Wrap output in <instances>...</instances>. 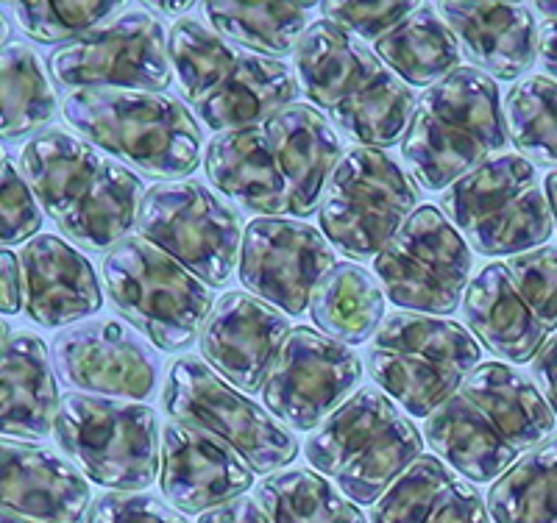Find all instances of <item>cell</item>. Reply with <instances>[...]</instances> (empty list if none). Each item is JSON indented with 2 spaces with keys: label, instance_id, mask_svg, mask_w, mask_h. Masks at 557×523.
I'll list each match as a JSON object with an SVG mask.
<instances>
[{
  "label": "cell",
  "instance_id": "f546056e",
  "mask_svg": "<svg viewBox=\"0 0 557 523\" xmlns=\"http://www.w3.org/2000/svg\"><path fill=\"white\" fill-rule=\"evenodd\" d=\"M307 312L323 337L341 346H360L385 321V292L366 267L337 262L312 290Z\"/></svg>",
  "mask_w": 557,
  "mask_h": 523
},
{
  "label": "cell",
  "instance_id": "f35d334b",
  "mask_svg": "<svg viewBox=\"0 0 557 523\" xmlns=\"http://www.w3.org/2000/svg\"><path fill=\"white\" fill-rule=\"evenodd\" d=\"M42 228V209L12 159L0 167V246L28 242Z\"/></svg>",
  "mask_w": 557,
  "mask_h": 523
},
{
  "label": "cell",
  "instance_id": "f1b7e54d",
  "mask_svg": "<svg viewBox=\"0 0 557 523\" xmlns=\"http://www.w3.org/2000/svg\"><path fill=\"white\" fill-rule=\"evenodd\" d=\"M460 393L485 415L494 418L505 440L519 454L541 446L555 432L557 418L535 382L505 362H480L466 376Z\"/></svg>",
  "mask_w": 557,
  "mask_h": 523
},
{
  "label": "cell",
  "instance_id": "5bb4252c",
  "mask_svg": "<svg viewBox=\"0 0 557 523\" xmlns=\"http://www.w3.org/2000/svg\"><path fill=\"white\" fill-rule=\"evenodd\" d=\"M134 228L207 287H223L235 273L240 217L201 182L182 178L148 187Z\"/></svg>",
  "mask_w": 557,
  "mask_h": 523
},
{
  "label": "cell",
  "instance_id": "2e32d148",
  "mask_svg": "<svg viewBox=\"0 0 557 523\" xmlns=\"http://www.w3.org/2000/svg\"><path fill=\"white\" fill-rule=\"evenodd\" d=\"M53 82L76 89H146L165 92L173 82L168 34L146 9L123 12L89 28L48 57Z\"/></svg>",
  "mask_w": 557,
  "mask_h": 523
},
{
  "label": "cell",
  "instance_id": "e575fe53",
  "mask_svg": "<svg viewBox=\"0 0 557 523\" xmlns=\"http://www.w3.org/2000/svg\"><path fill=\"white\" fill-rule=\"evenodd\" d=\"M57 117V92L26 45L0 48V137L23 139Z\"/></svg>",
  "mask_w": 557,
  "mask_h": 523
},
{
  "label": "cell",
  "instance_id": "7dc6e473",
  "mask_svg": "<svg viewBox=\"0 0 557 523\" xmlns=\"http://www.w3.org/2000/svg\"><path fill=\"white\" fill-rule=\"evenodd\" d=\"M544 192H546V201H549L552 217H555V226H557V171H555V173H549V176H546Z\"/></svg>",
  "mask_w": 557,
  "mask_h": 523
},
{
  "label": "cell",
  "instance_id": "30bf717a",
  "mask_svg": "<svg viewBox=\"0 0 557 523\" xmlns=\"http://www.w3.org/2000/svg\"><path fill=\"white\" fill-rule=\"evenodd\" d=\"M441 212L480 257H516L546 246L555 232L535 164L496 157L441 196Z\"/></svg>",
  "mask_w": 557,
  "mask_h": 523
},
{
  "label": "cell",
  "instance_id": "d6986e66",
  "mask_svg": "<svg viewBox=\"0 0 557 523\" xmlns=\"http://www.w3.org/2000/svg\"><path fill=\"white\" fill-rule=\"evenodd\" d=\"M335 265V248L305 221L253 217L243 232L237 257L243 287L290 317L305 315L312 290Z\"/></svg>",
  "mask_w": 557,
  "mask_h": 523
},
{
  "label": "cell",
  "instance_id": "9a60e30c",
  "mask_svg": "<svg viewBox=\"0 0 557 523\" xmlns=\"http://www.w3.org/2000/svg\"><path fill=\"white\" fill-rule=\"evenodd\" d=\"M471 248L437 207H418L374 257V276L396 307L416 315L457 312L469 287Z\"/></svg>",
  "mask_w": 557,
  "mask_h": 523
},
{
  "label": "cell",
  "instance_id": "ee69618b",
  "mask_svg": "<svg viewBox=\"0 0 557 523\" xmlns=\"http://www.w3.org/2000/svg\"><path fill=\"white\" fill-rule=\"evenodd\" d=\"M198 523H273V521L265 515V510L257 505V498L240 496L235 498V501H226V505L198 515Z\"/></svg>",
  "mask_w": 557,
  "mask_h": 523
},
{
  "label": "cell",
  "instance_id": "bcb514c9",
  "mask_svg": "<svg viewBox=\"0 0 557 523\" xmlns=\"http://www.w3.org/2000/svg\"><path fill=\"white\" fill-rule=\"evenodd\" d=\"M196 9V3H146V12L165 14V17H190V12Z\"/></svg>",
  "mask_w": 557,
  "mask_h": 523
},
{
  "label": "cell",
  "instance_id": "cb8c5ba5",
  "mask_svg": "<svg viewBox=\"0 0 557 523\" xmlns=\"http://www.w3.org/2000/svg\"><path fill=\"white\" fill-rule=\"evenodd\" d=\"M460 57L494 82H516L539 59V23L519 3H437Z\"/></svg>",
  "mask_w": 557,
  "mask_h": 523
},
{
  "label": "cell",
  "instance_id": "ab89813d",
  "mask_svg": "<svg viewBox=\"0 0 557 523\" xmlns=\"http://www.w3.org/2000/svg\"><path fill=\"white\" fill-rule=\"evenodd\" d=\"M421 3H321V14L341 32L351 34L360 42H380L385 34L401 26L410 14L418 12Z\"/></svg>",
  "mask_w": 557,
  "mask_h": 523
},
{
  "label": "cell",
  "instance_id": "8992f818",
  "mask_svg": "<svg viewBox=\"0 0 557 523\" xmlns=\"http://www.w3.org/2000/svg\"><path fill=\"white\" fill-rule=\"evenodd\" d=\"M62 117L89 146L151 178L182 182L201 164V128L178 98L146 89H76Z\"/></svg>",
  "mask_w": 557,
  "mask_h": 523
},
{
  "label": "cell",
  "instance_id": "1f68e13d",
  "mask_svg": "<svg viewBox=\"0 0 557 523\" xmlns=\"http://www.w3.org/2000/svg\"><path fill=\"white\" fill-rule=\"evenodd\" d=\"M315 3H203L212 32L243 51L278 59L296 51Z\"/></svg>",
  "mask_w": 557,
  "mask_h": 523
},
{
  "label": "cell",
  "instance_id": "8d00e7d4",
  "mask_svg": "<svg viewBox=\"0 0 557 523\" xmlns=\"http://www.w3.org/2000/svg\"><path fill=\"white\" fill-rule=\"evenodd\" d=\"M114 14H123V3H14L12 17L23 34L37 42H73L89 28L101 26Z\"/></svg>",
  "mask_w": 557,
  "mask_h": 523
},
{
  "label": "cell",
  "instance_id": "816d5d0a",
  "mask_svg": "<svg viewBox=\"0 0 557 523\" xmlns=\"http://www.w3.org/2000/svg\"><path fill=\"white\" fill-rule=\"evenodd\" d=\"M7 340H9V326L3 321H0V348L7 346Z\"/></svg>",
  "mask_w": 557,
  "mask_h": 523
},
{
  "label": "cell",
  "instance_id": "b9f144b4",
  "mask_svg": "<svg viewBox=\"0 0 557 523\" xmlns=\"http://www.w3.org/2000/svg\"><path fill=\"white\" fill-rule=\"evenodd\" d=\"M532 376H535V387L557 418V335L546 337L539 353L532 357Z\"/></svg>",
  "mask_w": 557,
  "mask_h": 523
},
{
  "label": "cell",
  "instance_id": "e0dca14e",
  "mask_svg": "<svg viewBox=\"0 0 557 523\" xmlns=\"http://www.w3.org/2000/svg\"><path fill=\"white\" fill-rule=\"evenodd\" d=\"M362 362L348 346L310 326L290 328L262 385V403L285 429L315 432L351 398Z\"/></svg>",
  "mask_w": 557,
  "mask_h": 523
},
{
  "label": "cell",
  "instance_id": "ac0fdd59",
  "mask_svg": "<svg viewBox=\"0 0 557 523\" xmlns=\"http://www.w3.org/2000/svg\"><path fill=\"white\" fill-rule=\"evenodd\" d=\"M51 362L70 393L117 401L148 403L162 376L157 351L117 317H96L62 332L51 346Z\"/></svg>",
  "mask_w": 557,
  "mask_h": 523
},
{
  "label": "cell",
  "instance_id": "74e56055",
  "mask_svg": "<svg viewBox=\"0 0 557 523\" xmlns=\"http://www.w3.org/2000/svg\"><path fill=\"white\" fill-rule=\"evenodd\" d=\"M516 284L530 298L535 315L546 332H557V248L541 246L535 251L502 259Z\"/></svg>",
  "mask_w": 557,
  "mask_h": 523
},
{
  "label": "cell",
  "instance_id": "681fc988",
  "mask_svg": "<svg viewBox=\"0 0 557 523\" xmlns=\"http://www.w3.org/2000/svg\"><path fill=\"white\" fill-rule=\"evenodd\" d=\"M0 523H39V521H32V518H23V515H17V512L0 510Z\"/></svg>",
  "mask_w": 557,
  "mask_h": 523
},
{
  "label": "cell",
  "instance_id": "8fae6325",
  "mask_svg": "<svg viewBox=\"0 0 557 523\" xmlns=\"http://www.w3.org/2000/svg\"><path fill=\"white\" fill-rule=\"evenodd\" d=\"M53 432L70 465L112 493L146 490L159 476V415L148 403L67 393Z\"/></svg>",
  "mask_w": 557,
  "mask_h": 523
},
{
  "label": "cell",
  "instance_id": "7c38bea8",
  "mask_svg": "<svg viewBox=\"0 0 557 523\" xmlns=\"http://www.w3.org/2000/svg\"><path fill=\"white\" fill-rule=\"evenodd\" d=\"M421 201V189L391 153L348 148L321 198V234L348 259H374Z\"/></svg>",
  "mask_w": 557,
  "mask_h": 523
},
{
  "label": "cell",
  "instance_id": "836d02e7",
  "mask_svg": "<svg viewBox=\"0 0 557 523\" xmlns=\"http://www.w3.org/2000/svg\"><path fill=\"white\" fill-rule=\"evenodd\" d=\"M257 505L273 523H368L335 485L310 468H287L257 485Z\"/></svg>",
  "mask_w": 557,
  "mask_h": 523
},
{
  "label": "cell",
  "instance_id": "7402d4cb",
  "mask_svg": "<svg viewBox=\"0 0 557 523\" xmlns=\"http://www.w3.org/2000/svg\"><path fill=\"white\" fill-rule=\"evenodd\" d=\"M20 278L23 309L45 328L87 321L103 303L101 284L89 259L57 234H37L23 246Z\"/></svg>",
  "mask_w": 557,
  "mask_h": 523
},
{
  "label": "cell",
  "instance_id": "f907efd6",
  "mask_svg": "<svg viewBox=\"0 0 557 523\" xmlns=\"http://www.w3.org/2000/svg\"><path fill=\"white\" fill-rule=\"evenodd\" d=\"M9 39V23L3 20V14H0V48H3V42Z\"/></svg>",
  "mask_w": 557,
  "mask_h": 523
},
{
  "label": "cell",
  "instance_id": "4dcf8cb0",
  "mask_svg": "<svg viewBox=\"0 0 557 523\" xmlns=\"http://www.w3.org/2000/svg\"><path fill=\"white\" fill-rule=\"evenodd\" d=\"M374 53L410 89L435 87L460 67L462 59L455 37L430 3H421L401 26L374 42Z\"/></svg>",
  "mask_w": 557,
  "mask_h": 523
},
{
  "label": "cell",
  "instance_id": "603a6c76",
  "mask_svg": "<svg viewBox=\"0 0 557 523\" xmlns=\"http://www.w3.org/2000/svg\"><path fill=\"white\" fill-rule=\"evenodd\" d=\"M0 510L39 523H87L89 485L51 448L0 437Z\"/></svg>",
  "mask_w": 557,
  "mask_h": 523
},
{
  "label": "cell",
  "instance_id": "ffe728a7",
  "mask_svg": "<svg viewBox=\"0 0 557 523\" xmlns=\"http://www.w3.org/2000/svg\"><path fill=\"white\" fill-rule=\"evenodd\" d=\"M290 335V321L251 292L221 296L198 335L201 357L235 390L257 393Z\"/></svg>",
  "mask_w": 557,
  "mask_h": 523
},
{
  "label": "cell",
  "instance_id": "44dd1931",
  "mask_svg": "<svg viewBox=\"0 0 557 523\" xmlns=\"http://www.w3.org/2000/svg\"><path fill=\"white\" fill-rule=\"evenodd\" d=\"M159 487L176 512L203 515L246 496L253 487V471L221 437L168 421L162 432Z\"/></svg>",
  "mask_w": 557,
  "mask_h": 523
},
{
  "label": "cell",
  "instance_id": "6da1fadb",
  "mask_svg": "<svg viewBox=\"0 0 557 523\" xmlns=\"http://www.w3.org/2000/svg\"><path fill=\"white\" fill-rule=\"evenodd\" d=\"M343 159L335 128L310 103H290L262 121L212 137L203 167L218 192L253 217L307 221Z\"/></svg>",
  "mask_w": 557,
  "mask_h": 523
},
{
  "label": "cell",
  "instance_id": "4316f807",
  "mask_svg": "<svg viewBox=\"0 0 557 523\" xmlns=\"http://www.w3.org/2000/svg\"><path fill=\"white\" fill-rule=\"evenodd\" d=\"M371 523H491V515L471 482L421 454L371 507Z\"/></svg>",
  "mask_w": 557,
  "mask_h": 523
},
{
  "label": "cell",
  "instance_id": "7a4b0ae2",
  "mask_svg": "<svg viewBox=\"0 0 557 523\" xmlns=\"http://www.w3.org/2000/svg\"><path fill=\"white\" fill-rule=\"evenodd\" d=\"M20 173L59 232L92 253L128 237L146 196V184L132 167L62 128L28 139L20 151Z\"/></svg>",
  "mask_w": 557,
  "mask_h": 523
},
{
  "label": "cell",
  "instance_id": "4fadbf2b",
  "mask_svg": "<svg viewBox=\"0 0 557 523\" xmlns=\"http://www.w3.org/2000/svg\"><path fill=\"white\" fill-rule=\"evenodd\" d=\"M162 403L176 423L228 443L253 473L282 471L298 457L296 435L198 357L173 362Z\"/></svg>",
  "mask_w": 557,
  "mask_h": 523
},
{
  "label": "cell",
  "instance_id": "5b68a950",
  "mask_svg": "<svg viewBox=\"0 0 557 523\" xmlns=\"http://www.w3.org/2000/svg\"><path fill=\"white\" fill-rule=\"evenodd\" d=\"M507 146L505 114L494 78L474 67L424 89L401 137V157L421 189H449Z\"/></svg>",
  "mask_w": 557,
  "mask_h": 523
},
{
  "label": "cell",
  "instance_id": "277c9868",
  "mask_svg": "<svg viewBox=\"0 0 557 523\" xmlns=\"http://www.w3.org/2000/svg\"><path fill=\"white\" fill-rule=\"evenodd\" d=\"M173 76L198 121L212 132L257 123L296 103L298 76L282 59L243 51L198 20H176L168 37Z\"/></svg>",
  "mask_w": 557,
  "mask_h": 523
},
{
  "label": "cell",
  "instance_id": "d4e9b609",
  "mask_svg": "<svg viewBox=\"0 0 557 523\" xmlns=\"http://www.w3.org/2000/svg\"><path fill=\"white\" fill-rule=\"evenodd\" d=\"M462 317L480 346L513 365L532 362L549 337L505 262H491L471 278L462 296Z\"/></svg>",
  "mask_w": 557,
  "mask_h": 523
},
{
  "label": "cell",
  "instance_id": "9c48e42d",
  "mask_svg": "<svg viewBox=\"0 0 557 523\" xmlns=\"http://www.w3.org/2000/svg\"><path fill=\"white\" fill-rule=\"evenodd\" d=\"M103 282L123 321L168 353L190 348L215 307L212 287L137 234L109 248Z\"/></svg>",
  "mask_w": 557,
  "mask_h": 523
},
{
  "label": "cell",
  "instance_id": "52a82bcc",
  "mask_svg": "<svg viewBox=\"0 0 557 523\" xmlns=\"http://www.w3.org/2000/svg\"><path fill=\"white\" fill-rule=\"evenodd\" d=\"M305 454L348 501L374 507L424 454V440L399 403L382 390L362 387L312 432Z\"/></svg>",
  "mask_w": 557,
  "mask_h": 523
},
{
  "label": "cell",
  "instance_id": "f6af8a7d",
  "mask_svg": "<svg viewBox=\"0 0 557 523\" xmlns=\"http://www.w3.org/2000/svg\"><path fill=\"white\" fill-rule=\"evenodd\" d=\"M539 59L546 70V78L557 82V23H544L539 28Z\"/></svg>",
  "mask_w": 557,
  "mask_h": 523
},
{
  "label": "cell",
  "instance_id": "83f0119b",
  "mask_svg": "<svg viewBox=\"0 0 557 523\" xmlns=\"http://www.w3.org/2000/svg\"><path fill=\"white\" fill-rule=\"evenodd\" d=\"M424 437L437 460L466 476V482L480 485L499 480L507 468L524 457L505 440L494 418L485 415L460 390L426 418Z\"/></svg>",
  "mask_w": 557,
  "mask_h": 523
},
{
  "label": "cell",
  "instance_id": "ba28073f",
  "mask_svg": "<svg viewBox=\"0 0 557 523\" xmlns=\"http://www.w3.org/2000/svg\"><path fill=\"white\" fill-rule=\"evenodd\" d=\"M482 346L446 317L396 312L371 340L368 371L407 415L430 418L480 365Z\"/></svg>",
  "mask_w": 557,
  "mask_h": 523
},
{
  "label": "cell",
  "instance_id": "f5cc1de1",
  "mask_svg": "<svg viewBox=\"0 0 557 523\" xmlns=\"http://www.w3.org/2000/svg\"><path fill=\"white\" fill-rule=\"evenodd\" d=\"M3 162H7V148L0 146V167H3Z\"/></svg>",
  "mask_w": 557,
  "mask_h": 523
},
{
  "label": "cell",
  "instance_id": "60d3db41",
  "mask_svg": "<svg viewBox=\"0 0 557 523\" xmlns=\"http://www.w3.org/2000/svg\"><path fill=\"white\" fill-rule=\"evenodd\" d=\"M87 523H190L153 493H103L87 510Z\"/></svg>",
  "mask_w": 557,
  "mask_h": 523
},
{
  "label": "cell",
  "instance_id": "d590c367",
  "mask_svg": "<svg viewBox=\"0 0 557 523\" xmlns=\"http://www.w3.org/2000/svg\"><path fill=\"white\" fill-rule=\"evenodd\" d=\"M505 128L527 162L557 167V82L530 76L510 87L505 98Z\"/></svg>",
  "mask_w": 557,
  "mask_h": 523
},
{
  "label": "cell",
  "instance_id": "3957f363",
  "mask_svg": "<svg viewBox=\"0 0 557 523\" xmlns=\"http://www.w3.org/2000/svg\"><path fill=\"white\" fill-rule=\"evenodd\" d=\"M293 64L310 107L357 148L385 151L405 137L416 109L412 89L366 42L315 20L296 45Z\"/></svg>",
  "mask_w": 557,
  "mask_h": 523
},
{
  "label": "cell",
  "instance_id": "7bdbcfd3",
  "mask_svg": "<svg viewBox=\"0 0 557 523\" xmlns=\"http://www.w3.org/2000/svg\"><path fill=\"white\" fill-rule=\"evenodd\" d=\"M20 309H23L20 259L0 248V315H17Z\"/></svg>",
  "mask_w": 557,
  "mask_h": 523
},
{
  "label": "cell",
  "instance_id": "d6a6232c",
  "mask_svg": "<svg viewBox=\"0 0 557 523\" xmlns=\"http://www.w3.org/2000/svg\"><path fill=\"white\" fill-rule=\"evenodd\" d=\"M494 523H557V435L530 448L487 493Z\"/></svg>",
  "mask_w": 557,
  "mask_h": 523
},
{
  "label": "cell",
  "instance_id": "c3c4849f",
  "mask_svg": "<svg viewBox=\"0 0 557 523\" xmlns=\"http://www.w3.org/2000/svg\"><path fill=\"white\" fill-rule=\"evenodd\" d=\"M532 9H535L539 14H544L546 23H557V3H546V0H539V3H535Z\"/></svg>",
  "mask_w": 557,
  "mask_h": 523
},
{
  "label": "cell",
  "instance_id": "484cf974",
  "mask_svg": "<svg viewBox=\"0 0 557 523\" xmlns=\"http://www.w3.org/2000/svg\"><path fill=\"white\" fill-rule=\"evenodd\" d=\"M59 401L51 353L42 337L12 335L0 348V437L45 440Z\"/></svg>",
  "mask_w": 557,
  "mask_h": 523
}]
</instances>
